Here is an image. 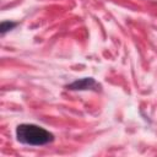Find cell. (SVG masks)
<instances>
[{
  "mask_svg": "<svg viewBox=\"0 0 157 157\" xmlns=\"http://www.w3.org/2000/svg\"><path fill=\"white\" fill-rule=\"evenodd\" d=\"M16 139L22 145L28 146H44L54 141V135L45 128L32 124L22 123L16 126Z\"/></svg>",
  "mask_w": 157,
  "mask_h": 157,
  "instance_id": "1",
  "label": "cell"
},
{
  "mask_svg": "<svg viewBox=\"0 0 157 157\" xmlns=\"http://www.w3.org/2000/svg\"><path fill=\"white\" fill-rule=\"evenodd\" d=\"M18 25V22H13V21H9V20H4L0 25V33L1 36H5L7 32L12 31L16 26Z\"/></svg>",
  "mask_w": 157,
  "mask_h": 157,
  "instance_id": "3",
  "label": "cell"
},
{
  "mask_svg": "<svg viewBox=\"0 0 157 157\" xmlns=\"http://www.w3.org/2000/svg\"><path fill=\"white\" fill-rule=\"evenodd\" d=\"M67 90L70 91H94L98 92L101 91L102 86L93 78V77H82L72 81L66 86Z\"/></svg>",
  "mask_w": 157,
  "mask_h": 157,
  "instance_id": "2",
  "label": "cell"
}]
</instances>
